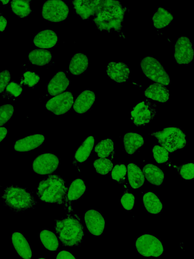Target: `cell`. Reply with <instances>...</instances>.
I'll return each instance as SVG.
<instances>
[{
    "instance_id": "6da1fadb",
    "label": "cell",
    "mask_w": 194,
    "mask_h": 259,
    "mask_svg": "<svg viewBox=\"0 0 194 259\" xmlns=\"http://www.w3.org/2000/svg\"><path fill=\"white\" fill-rule=\"evenodd\" d=\"M125 9L118 1H100L93 21L101 31L112 29L119 31L122 29Z\"/></svg>"
},
{
    "instance_id": "7a4b0ae2",
    "label": "cell",
    "mask_w": 194,
    "mask_h": 259,
    "mask_svg": "<svg viewBox=\"0 0 194 259\" xmlns=\"http://www.w3.org/2000/svg\"><path fill=\"white\" fill-rule=\"evenodd\" d=\"M67 188L60 176L51 175L39 183L36 195L40 200L50 203L67 205Z\"/></svg>"
},
{
    "instance_id": "3957f363",
    "label": "cell",
    "mask_w": 194,
    "mask_h": 259,
    "mask_svg": "<svg viewBox=\"0 0 194 259\" xmlns=\"http://www.w3.org/2000/svg\"><path fill=\"white\" fill-rule=\"evenodd\" d=\"M55 222V232L63 245L73 246L81 242L84 228L78 215H69Z\"/></svg>"
},
{
    "instance_id": "277c9868",
    "label": "cell",
    "mask_w": 194,
    "mask_h": 259,
    "mask_svg": "<svg viewBox=\"0 0 194 259\" xmlns=\"http://www.w3.org/2000/svg\"><path fill=\"white\" fill-rule=\"evenodd\" d=\"M2 197L4 204L16 212L31 208L37 204L31 192L16 186L5 188Z\"/></svg>"
},
{
    "instance_id": "5b68a950",
    "label": "cell",
    "mask_w": 194,
    "mask_h": 259,
    "mask_svg": "<svg viewBox=\"0 0 194 259\" xmlns=\"http://www.w3.org/2000/svg\"><path fill=\"white\" fill-rule=\"evenodd\" d=\"M155 137L162 147L169 153L183 149L187 145L186 135L179 128L171 126L151 134Z\"/></svg>"
},
{
    "instance_id": "8992f818",
    "label": "cell",
    "mask_w": 194,
    "mask_h": 259,
    "mask_svg": "<svg viewBox=\"0 0 194 259\" xmlns=\"http://www.w3.org/2000/svg\"><path fill=\"white\" fill-rule=\"evenodd\" d=\"M141 69L143 73L149 79L156 83L168 85L170 79L162 64L152 56H146L140 62Z\"/></svg>"
},
{
    "instance_id": "52a82bcc",
    "label": "cell",
    "mask_w": 194,
    "mask_h": 259,
    "mask_svg": "<svg viewBox=\"0 0 194 259\" xmlns=\"http://www.w3.org/2000/svg\"><path fill=\"white\" fill-rule=\"evenodd\" d=\"M135 247L141 255L146 257H158L164 252V247L160 239L149 234L139 236L136 240Z\"/></svg>"
},
{
    "instance_id": "ba28073f",
    "label": "cell",
    "mask_w": 194,
    "mask_h": 259,
    "mask_svg": "<svg viewBox=\"0 0 194 259\" xmlns=\"http://www.w3.org/2000/svg\"><path fill=\"white\" fill-rule=\"evenodd\" d=\"M69 13L67 4L62 1H45L42 6L41 14L43 19L53 22H60L66 20Z\"/></svg>"
},
{
    "instance_id": "9c48e42d",
    "label": "cell",
    "mask_w": 194,
    "mask_h": 259,
    "mask_svg": "<svg viewBox=\"0 0 194 259\" xmlns=\"http://www.w3.org/2000/svg\"><path fill=\"white\" fill-rule=\"evenodd\" d=\"M156 114V105L146 100L134 107L131 112V119L136 126H141L151 122Z\"/></svg>"
},
{
    "instance_id": "30bf717a",
    "label": "cell",
    "mask_w": 194,
    "mask_h": 259,
    "mask_svg": "<svg viewBox=\"0 0 194 259\" xmlns=\"http://www.w3.org/2000/svg\"><path fill=\"white\" fill-rule=\"evenodd\" d=\"M74 98L70 92H65L48 100L45 103L47 110L56 115L66 114L71 108Z\"/></svg>"
},
{
    "instance_id": "8fae6325",
    "label": "cell",
    "mask_w": 194,
    "mask_h": 259,
    "mask_svg": "<svg viewBox=\"0 0 194 259\" xmlns=\"http://www.w3.org/2000/svg\"><path fill=\"white\" fill-rule=\"evenodd\" d=\"M59 164V159L56 155L50 153H43L34 160L32 169L38 175H48L55 171Z\"/></svg>"
},
{
    "instance_id": "7c38bea8",
    "label": "cell",
    "mask_w": 194,
    "mask_h": 259,
    "mask_svg": "<svg viewBox=\"0 0 194 259\" xmlns=\"http://www.w3.org/2000/svg\"><path fill=\"white\" fill-rule=\"evenodd\" d=\"M192 44L186 36H181L175 45L174 58L179 64H189L193 59Z\"/></svg>"
},
{
    "instance_id": "4fadbf2b",
    "label": "cell",
    "mask_w": 194,
    "mask_h": 259,
    "mask_svg": "<svg viewBox=\"0 0 194 259\" xmlns=\"http://www.w3.org/2000/svg\"><path fill=\"white\" fill-rule=\"evenodd\" d=\"M84 219L90 234L95 236L102 234L105 227V221L100 211L95 209L88 210L84 213Z\"/></svg>"
},
{
    "instance_id": "5bb4252c",
    "label": "cell",
    "mask_w": 194,
    "mask_h": 259,
    "mask_svg": "<svg viewBox=\"0 0 194 259\" xmlns=\"http://www.w3.org/2000/svg\"><path fill=\"white\" fill-rule=\"evenodd\" d=\"M107 74L111 79L122 83L128 80L130 69L124 63L111 62L107 67Z\"/></svg>"
},
{
    "instance_id": "9a60e30c",
    "label": "cell",
    "mask_w": 194,
    "mask_h": 259,
    "mask_svg": "<svg viewBox=\"0 0 194 259\" xmlns=\"http://www.w3.org/2000/svg\"><path fill=\"white\" fill-rule=\"evenodd\" d=\"M41 134H33L20 139L16 141L14 148L16 151L27 152L39 147L44 141Z\"/></svg>"
},
{
    "instance_id": "2e32d148",
    "label": "cell",
    "mask_w": 194,
    "mask_h": 259,
    "mask_svg": "<svg viewBox=\"0 0 194 259\" xmlns=\"http://www.w3.org/2000/svg\"><path fill=\"white\" fill-rule=\"evenodd\" d=\"M70 84V80L63 71H59L52 78L47 85L48 93L55 96L64 92Z\"/></svg>"
},
{
    "instance_id": "e0dca14e",
    "label": "cell",
    "mask_w": 194,
    "mask_h": 259,
    "mask_svg": "<svg viewBox=\"0 0 194 259\" xmlns=\"http://www.w3.org/2000/svg\"><path fill=\"white\" fill-rule=\"evenodd\" d=\"M95 99V94L93 92L89 90L83 91L78 96L74 103V110L78 114L85 113L91 107Z\"/></svg>"
},
{
    "instance_id": "ac0fdd59",
    "label": "cell",
    "mask_w": 194,
    "mask_h": 259,
    "mask_svg": "<svg viewBox=\"0 0 194 259\" xmlns=\"http://www.w3.org/2000/svg\"><path fill=\"white\" fill-rule=\"evenodd\" d=\"M12 242L18 255L23 259H31L32 251L29 243L24 235L18 232L12 234Z\"/></svg>"
},
{
    "instance_id": "d6986e66",
    "label": "cell",
    "mask_w": 194,
    "mask_h": 259,
    "mask_svg": "<svg viewBox=\"0 0 194 259\" xmlns=\"http://www.w3.org/2000/svg\"><path fill=\"white\" fill-rule=\"evenodd\" d=\"M58 41L57 34L50 29L39 31L34 37L33 43L36 47L49 49L55 47Z\"/></svg>"
},
{
    "instance_id": "ffe728a7",
    "label": "cell",
    "mask_w": 194,
    "mask_h": 259,
    "mask_svg": "<svg viewBox=\"0 0 194 259\" xmlns=\"http://www.w3.org/2000/svg\"><path fill=\"white\" fill-rule=\"evenodd\" d=\"M100 1H74L72 3L76 13L83 19L93 16L96 12Z\"/></svg>"
},
{
    "instance_id": "44dd1931",
    "label": "cell",
    "mask_w": 194,
    "mask_h": 259,
    "mask_svg": "<svg viewBox=\"0 0 194 259\" xmlns=\"http://www.w3.org/2000/svg\"><path fill=\"white\" fill-rule=\"evenodd\" d=\"M142 172L148 182L157 187L161 186L165 179L163 171L153 164L146 165L143 167Z\"/></svg>"
},
{
    "instance_id": "7402d4cb",
    "label": "cell",
    "mask_w": 194,
    "mask_h": 259,
    "mask_svg": "<svg viewBox=\"0 0 194 259\" xmlns=\"http://www.w3.org/2000/svg\"><path fill=\"white\" fill-rule=\"evenodd\" d=\"M123 142L126 152L132 155L142 147L144 141L141 135L135 133H128L124 136Z\"/></svg>"
},
{
    "instance_id": "603a6c76",
    "label": "cell",
    "mask_w": 194,
    "mask_h": 259,
    "mask_svg": "<svg viewBox=\"0 0 194 259\" xmlns=\"http://www.w3.org/2000/svg\"><path fill=\"white\" fill-rule=\"evenodd\" d=\"M88 64L86 55L81 53L75 54L70 60V72L72 75H79L87 70Z\"/></svg>"
},
{
    "instance_id": "cb8c5ba5",
    "label": "cell",
    "mask_w": 194,
    "mask_h": 259,
    "mask_svg": "<svg viewBox=\"0 0 194 259\" xmlns=\"http://www.w3.org/2000/svg\"><path fill=\"white\" fill-rule=\"evenodd\" d=\"M144 95L160 102H166L169 99V94L164 85L154 83L150 85L144 92Z\"/></svg>"
},
{
    "instance_id": "d4e9b609",
    "label": "cell",
    "mask_w": 194,
    "mask_h": 259,
    "mask_svg": "<svg viewBox=\"0 0 194 259\" xmlns=\"http://www.w3.org/2000/svg\"><path fill=\"white\" fill-rule=\"evenodd\" d=\"M129 183L132 189L141 187L144 182V177L140 168L133 163H130L127 167Z\"/></svg>"
},
{
    "instance_id": "484cf974",
    "label": "cell",
    "mask_w": 194,
    "mask_h": 259,
    "mask_svg": "<svg viewBox=\"0 0 194 259\" xmlns=\"http://www.w3.org/2000/svg\"><path fill=\"white\" fill-rule=\"evenodd\" d=\"M143 205L147 211L152 214H158L163 209V204L156 194L152 192L146 193L143 196Z\"/></svg>"
},
{
    "instance_id": "4316f807",
    "label": "cell",
    "mask_w": 194,
    "mask_h": 259,
    "mask_svg": "<svg viewBox=\"0 0 194 259\" xmlns=\"http://www.w3.org/2000/svg\"><path fill=\"white\" fill-rule=\"evenodd\" d=\"M94 144V138L93 136L86 138L76 151L74 156L75 160L79 163L86 160L91 153Z\"/></svg>"
},
{
    "instance_id": "83f0119b",
    "label": "cell",
    "mask_w": 194,
    "mask_h": 259,
    "mask_svg": "<svg viewBox=\"0 0 194 259\" xmlns=\"http://www.w3.org/2000/svg\"><path fill=\"white\" fill-rule=\"evenodd\" d=\"M29 61L33 64L42 66L48 64L52 60L51 53L46 50L35 49L28 54Z\"/></svg>"
},
{
    "instance_id": "f1b7e54d",
    "label": "cell",
    "mask_w": 194,
    "mask_h": 259,
    "mask_svg": "<svg viewBox=\"0 0 194 259\" xmlns=\"http://www.w3.org/2000/svg\"><path fill=\"white\" fill-rule=\"evenodd\" d=\"M94 151L99 157L111 160L115 154L114 143L111 139L103 140L95 146Z\"/></svg>"
},
{
    "instance_id": "f546056e",
    "label": "cell",
    "mask_w": 194,
    "mask_h": 259,
    "mask_svg": "<svg viewBox=\"0 0 194 259\" xmlns=\"http://www.w3.org/2000/svg\"><path fill=\"white\" fill-rule=\"evenodd\" d=\"M86 190V186L84 182L81 179L74 180L69 187L67 193L68 202L77 200L84 193Z\"/></svg>"
},
{
    "instance_id": "4dcf8cb0",
    "label": "cell",
    "mask_w": 194,
    "mask_h": 259,
    "mask_svg": "<svg viewBox=\"0 0 194 259\" xmlns=\"http://www.w3.org/2000/svg\"><path fill=\"white\" fill-rule=\"evenodd\" d=\"M173 18V15L169 12L163 8L159 7L152 19L155 28H162L168 26Z\"/></svg>"
},
{
    "instance_id": "1f68e13d",
    "label": "cell",
    "mask_w": 194,
    "mask_h": 259,
    "mask_svg": "<svg viewBox=\"0 0 194 259\" xmlns=\"http://www.w3.org/2000/svg\"><path fill=\"white\" fill-rule=\"evenodd\" d=\"M39 238L43 246L50 251H56L59 247V241L54 233L47 229L42 230Z\"/></svg>"
},
{
    "instance_id": "d6a6232c",
    "label": "cell",
    "mask_w": 194,
    "mask_h": 259,
    "mask_svg": "<svg viewBox=\"0 0 194 259\" xmlns=\"http://www.w3.org/2000/svg\"><path fill=\"white\" fill-rule=\"evenodd\" d=\"M30 1H12L11 8L12 11L20 18H25L31 13Z\"/></svg>"
},
{
    "instance_id": "836d02e7",
    "label": "cell",
    "mask_w": 194,
    "mask_h": 259,
    "mask_svg": "<svg viewBox=\"0 0 194 259\" xmlns=\"http://www.w3.org/2000/svg\"><path fill=\"white\" fill-rule=\"evenodd\" d=\"M93 166L98 174L105 175L112 170L113 164L109 159L100 158L94 161Z\"/></svg>"
},
{
    "instance_id": "e575fe53",
    "label": "cell",
    "mask_w": 194,
    "mask_h": 259,
    "mask_svg": "<svg viewBox=\"0 0 194 259\" xmlns=\"http://www.w3.org/2000/svg\"><path fill=\"white\" fill-rule=\"evenodd\" d=\"M152 152L154 158L158 163H166L169 161V152L161 146L155 145Z\"/></svg>"
},
{
    "instance_id": "d590c367",
    "label": "cell",
    "mask_w": 194,
    "mask_h": 259,
    "mask_svg": "<svg viewBox=\"0 0 194 259\" xmlns=\"http://www.w3.org/2000/svg\"><path fill=\"white\" fill-rule=\"evenodd\" d=\"M127 174V168L123 164H118L112 169L111 178L113 180L122 184L125 182Z\"/></svg>"
},
{
    "instance_id": "8d00e7d4",
    "label": "cell",
    "mask_w": 194,
    "mask_h": 259,
    "mask_svg": "<svg viewBox=\"0 0 194 259\" xmlns=\"http://www.w3.org/2000/svg\"><path fill=\"white\" fill-rule=\"evenodd\" d=\"M14 109L11 104H5L0 106V127L8 122L13 116Z\"/></svg>"
},
{
    "instance_id": "74e56055",
    "label": "cell",
    "mask_w": 194,
    "mask_h": 259,
    "mask_svg": "<svg viewBox=\"0 0 194 259\" xmlns=\"http://www.w3.org/2000/svg\"><path fill=\"white\" fill-rule=\"evenodd\" d=\"M177 171L181 177L187 180H191L194 177V166L192 163L183 164L177 166Z\"/></svg>"
},
{
    "instance_id": "f35d334b",
    "label": "cell",
    "mask_w": 194,
    "mask_h": 259,
    "mask_svg": "<svg viewBox=\"0 0 194 259\" xmlns=\"http://www.w3.org/2000/svg\"><path fill=\"white\" fill-rule=\"evenodd\" d=\"M39 76L35 72L26 71L23 74L21 83H24L29 87H33L39 81Z\"/></svg>"
},
{
    "instance_id": "ab89813d",
    "label": "cell",
    "mask_w": 194,
    "mask_h": 259,
    "mask_svg": "<svg viewBox=\"0 0 194 259\" xmlns=\"http://www.w3.org/2000/svg\"><path fill=\"white\" fill-rule=\"evenodd\" d=\"M134 200V196L132 194L126 193L121 198V203L125 209L131 210L133 208Z\"/></svg>"
},
{
    "instance_id": "60d3db41",
    "label": "cell",
    "mask_w": 194,
    "mask_h": 259,
    "mask_svg": "<svg viewBox=\"0 0 194 259\" xmlns=\"http://www.w3.org/2000/svg\"><path fill=\"white\" fill-rule=\"evenodd\" d=\"M10 79V73L8 70H3L0 73V93L6 88Z\"/></svg>"
},
{
    "instance_id": "b9f144b4",
    "label": "cell",
    "mask_w": 194,
    "mask_h": 259,
    "mask_svg": "<svg viewBox=\"0 0 194 259\" xmlns=\"http://www.w3.org/2000/svg\"><path fill=\"white\" fill-rule=\"evenodd\" d=\"M6 89L15 97H18L22 92V87L15 81H12L9 83Z\"/></svg>"
},
{
    "instance_id": "7bdbcfd3",
    "label": "cell",
    "mask_w": 194,
    "mask_h": 259,
    "mask_svg": "<svg viewBox=\"0 0 194 259\" xmlns=\"http://www.w3.org/2000/svg\"><path fill=\"white\" fill-rule=\"evenodd\" d=\"M56 259H76L70 252L62 250L59 252L56 257Z\"/></svg>"
},
{
    "instance_id": "ee69618b",
    "label": "cell",
    "mask_w": 194,
    "mask_h": 259,
    "mask_svg": "<svg viewBox=\"0 0 194 259\" xmlns=\"http://www.w3.org/2000/svg\"><path fill=\"white\" fill-rule=\"evenodd\" d=\"M7 21L5 17L0 15V31H4L7 26Z\"/></svg>"
},
{
    "instance_id": "f6af8a7d",
    "label": "cell",
    "mask_w": 194,
    "mask_h": 259,
    "mask_svg": "<svg viewBox=\"0 0 194 259\" xmlns=\"http://www.w3.org/2000/svg\"><path fill=\"white\" fill-rule=\"evenodd\" d=\"M8 133L7 128L4 126L0 127V142L6 137Z\"/></svg>"
},
{
    "instance_id": "bcb514c9",
    "label": "cell",
    "mask_w": 194,
    "mask_h": 259,
    "mask_svg": "<svg viewBox=\"0 0 194 259\" xmlns=\"http://www.w3.org/2000/svg\"><path fill=\"white\" fill-rule=\"evenodd\" d=\"M10 1H1V2L3 3V4L6 5Z\"/></svg>"
},
{
    "instance_id": "7dc6e473",
    "label": "cell",
    "mask_w": 194,
    "mask_h": 259,
    "mask_svg": "<svg viewBox=\"0 0 194 259\" xmlns=\"http://www.w3.org/2000/svg\"><path fill=\"white\" fill-rule=\"evenodd\" d=\"M38 259H47V258H44V257H39Z\"/></svg>"
}]
</instances>
